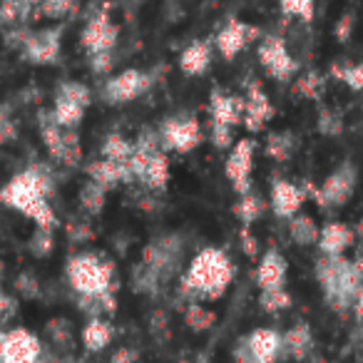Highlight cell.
I'll return each instance as SVG.
<instances>
[{
	"instance_id": "cell-19",
	"label": "cell",
	"mask_w": 363,
	"mask_h": 363,
	"mask_svg": "<svg viewBox=\"0 0 363 363\" xmlns=\"http://www.w3.org/2000/svg\"><path fill=\"white\" fill-rule=\"evenodd\" d=\"M286 274H289V264L284 259V254L277 247H269L267 252L259 257L257 264V286L259 291H267V289H284L286 284Z\"/></svg>"
},
{
	"instance_id": "cell-23",
	"label": "cell",
	"mask_w": 363,
	"mask_h": 363,
	"mask_svg": "<svg viewBox=\"0 0 363 363\" xmlns=\"http://www.w3.org/2000/svg\"><path fill=\"white\" fill-rule=\"evenodd\" d=\"M179 70L187 77H199L212 65V43L209 40H194L179 52Z\"/></svg>"
},
{
	"instance_id": "cell-41",
	"label": "cell",
	"mask_w": 363,
	"mask_h": 363,
	"mask_svg": "<svg viewBox=\"0 0 363 363\" xmlns=\"http://www.w3.org/2000/svg\"><path fill=\"white\" fill-rule=\"evenodd\" d=\"M279 8L286 18H296L301 23H311L313 16H316L313 0H279Z\"/></svg>"
},
{
	"instance_id": "cell-6",
	"label": "cell",
	"mask_w": 363,
	"mask_h": 363,
	"mask_svg": "<svg viewBox=\"0 0 363 363\" xmlns=\"http://www.w3.org/2000/svg\"><path fill=\"white\" fill-rule=\"evenodd\" d=\"M160 135V145L164 152H177V155H189L204 142V130L199 120L189 112H179V115L164 117L157 130Z\"/></svg>"
},
{
	"instance_id": "cell-27",
	"label": "cell",
	"mask_w": 363,
	"mask_h": 363,
	"mask_svg": "<svg viewBox=\"0 0 363 363\" xmlns=\"http://www.w3.org/2000/svg\"><path fill=\"white\" fill-rule=\"evenodd\" d=\"M296 147H298V137L289 130L272 132L267 137V142H264V152L274 162H289L294 152H296Z\"/></svg>"
},
{
	"instance_id": "cell-24",
	"label": "cell",
	"mask_w": 363,
	"mask_h": 363,
	"mask_svg": "<svg viewBox=\"0 0 363 363\" xmlns=\"http://www.w3.org/2000/svg\"><path fill=\"white\" fill-rule=\"evenodd\" d=\"M115 338V326L107 318H87L85 326L80 328V343L87 353H100Z\"/></svg>"
},
{
	"instance_id": "cell-52",
	"label": "cell",
	"mask_w": 363,
	"mask_h": 363,
	"mask_svg": "<svg viewBox=\"0 0 363 363\" xmlns=\"http://www.w3.org/2000/svg\"><path fill=\"white\" fill-rule=\"evenodd\" d=\"M6 313H11V298L3 294V286H0V323H3Z\"/></svg>"
},
{
	"instance_id": "cell-1",
	"label": "cell",
	"mask_w": 363,
	"mask_h": 363,
	"mask_svg": "<svg viewBox=\"0 0 363 363\" xmlns=\"http://www.w3.org/2000/svg\"><path fill=\"white\" fill-rule=\"evenodd\" d=\"M184 247L187 242L177 232L152 239L142 249L140 262L132 267V291L142 296H160L179 277L182 264H184Z\"/></svg>"
},
{
	"instance_id": "cell-9",
	"label": "cell",
	"mask_w": 363,
	"mask_h": 363,
	"mask_svg": "<svg viewBox=\"0 0 363 363\" xmlns=\"http://www.w3.org/2000/svg\"><path fill=\"white\" fill-rule=\"evenodd\" d=\"M152 85H155V77L150 72L140 70V67H127V70L110 75L102 82L100 95L107 105H127V102L145 95Z\"/></svg>"
},
{
	"instance_id": "cell-49",
	"label": "cell",
	"mask_w": 363,
	"mask_h": 363,
	"mask_svg": "<svg viewBox=\"0 0 363 363\" xmlns=\"http://www.w3.org/2000/svg\"><path fill=\"white\" fill-rule=\"evenodd\" d=\"M137 358H140V351L132 346H120L115 353L110 356V361L107 363H137Z\"/></svg>"
},
{
	"instance_id": "cell-21",
	"label": "cell",
	"mask_w": 363,
	"mask_h": 363,
	"mask_svg": "<svg viewBox=\"0 0 363 363\" xmlns=\"http://www.w3.org/2000/svg\"><path fill=\"white\" fill-rule=\"evenodd\" d=\"M308 361L313 356V331L306 321H296L286 333H281V358Z\"/></svg>"
},
{
	"instance_id": "cell-28",
	"label": "cell",
	"mask_w": 363,
	"mask_h": 363,
	"mask_svg": "<svg viewBox=\"0 0 363 363\" xmlns=\"http://www.w3.org/2000/svg\"><path fill=\"white\" fill-rule=\"evenodd\" d=\"M38 16V0H0V23L23 26Z\"/></svg>"
},
{
	"instance_id": "cell-22",
	"label": "cell",
	"mask_w": 363,
	"mask_h": 363,
	"mask_svg": "<svg viewBox=\"0 0 363 363\" xmlns=\"http://www.w3.org/2000/svg\"><path fill=\"white\" fill-rule=\"evenodd\" d=\"M356 242V232L343 222H326L318 234V252L326 257H343L346 249Z\"/></svg>"
},
{
	"instance_id": "cell-20",
	"label": "cell",
	"mask_w": 363,
	"mask_h": 363,
	"mask_svg": "<svg viewBox=\"0 0 363 363\" xmlns=\"http://www.w3.org/2000/svg\"><path fill=\"white\" fill-rule=\"evenodd\" d=\"M85 174H87V179L97 182V184H102L105 189H117L120 184H135V179H132V174H130V167L120 164V162L105 160V157L87 162Z\"/></svg>"
},
{
	"instance_id": "cell-11",
	"label": "cell",
	"mask_w": 363,
	"mask_h": 363,
	"mask_svg": "<svg viewBox=\"0 0 363 363\" xmlns=\"http://www.w3.org/2000/svg\"><path fill=\"white\" fill-rule=\"evenodd\" d=\"M254 155H257V140L252 137H242L234 142L229 150L227 162H224V174L232 182V189L242 197V194L252 192V169H254Z\"/></svg>"
},
{
	"instance_id": "cell-50",
	"label": "cell",
	"mask_w": 363,
	"mask_h": 363,
	"mask_svg": "<svg viewBox=\"0 0 363 363\" xmlns=\"http://www.w3.org/2000/svg\"><path fill=\"white\" fill-rule=\"evenodd\" d=\"M152 336H157V338H162V336H167L169 333V321H167V316L162 311H157V313H152Z\"/></svg>"
},
{
	"instance_id": "cell-2",
	"label": "cell",
	"mask_w": 363,
	"mask_h": 363,
	"mask_svg": "<svg viewBox=\"0 0 363 363\" xmlns=\"http://www.w3.org/2000/svg\"><path fill=\"white\" fill-rule=\"evenodd\" d=\"M52 189H55V184H52V174L48 172V167L33 164L28 169L18 172V174H13L0 187V204L21 212L23 217L35 222V227L55 229L57 214L48 202Z\"/></svg>"
},
{
	"instance_id": "cell-30",
	"label": "cell",
	"mask_w": 363,
	"mask_h": 363,
	"mask_svg": "<svg viewBox=\"0 0 363 363\" xmlns=\"http://www.w3.org/2000/svg\"><path fill=\"white\" fill-rule=\"evenodd\" d=\"M85 110H87V107H82V105H77V102L55 95L52 107L48 112H50V117L60 127H65V130H77V127H80V122H82V117H85Z\"/></svg>"
},
{
	"instance_id": "cell-47",
	"label": "cell",
	"mask_w": 363,
	"mask_h": 363,
	"mask_svg": "<svg viewBox=\"0 0 363 363\" xmlns=\"http://www.w3.org/2000/svg\"><path fill=\"white\" fill-rule=\"evenodd\" d=\"M67 239L72 244H87L95 239V229H92L90 222H72L67 227Z\"/></svg>"
},
{
	"instance_id": "cell-18",
	"label": "cell",
	"mask_w": 363,
	"mask_h": 363,
	"mask_svg": "<svg viewBox=\"0 0 363 363\" xmlns=\"http://www.w3.org/2000/svg\"><path fill=\"white\" fill-rule=\"evenodd\" d=\"M207 110H209V122L237 127V125H242V120H244V97L229 95L222 87H212Z\"/></svg>"
},
{
	"instance_id": "cell-36",
	"label": "cell",
	"mask_w": 363,
	"mask_h": 363,
	"mask_svg": "<svg viewBox=\"0 0 363 363\" xmlns=\"http://www.w3.org/2000/svg\"><path fill=\"white\" fill-rule=\"evenodd\" d=\"M331 75L351 90H363V65L361 62H336L331 65Z\"/></svg>"
},
{
	"instance_id": "cell-53",
	"label": "cell",
	"mask_w": 363,
	"mask_h": 363,
	"mask_svg": "<svg viewBox=\"0 0 363 363\" xmlns=\"http://www.w3.org/2000/svg\"><path fill=\"white\" fill-rule=\"evenodd\" d=\"M353 316H356V321L363 326V294L356 298V303H353Z\"/></svg>"
},
{
	"instance_id": "cell-14",
	"label": "cell",
	"mask_w": 363,
	"mask_h": 363,
	"mask_svg": "<svg viewBox=\"0 0 363 363\" xmlns=\"http://www.w3.org/2000/svg\"><path fill=\"white\" fill-rule=\"evenodd\" d=\"M43 343L28 328H11L0 333V363H40Z\"/></svg>"
},
{
	"instance_id": "cell-4",
	"label": "cell",
	"mask_w": 363,
	"mask_h": 363,
	"mask_svg": "<svg viewBox=\"0 0 363 363\" xmlns=\"http://www.w3.org/2000/svg\"><path fill=\"white\" fill-rule=\"evenodd\" d=\"M316 279L326 303L333 311L353 308L356 298L363 294V264L346 257H326L316 262Z\"/></svg>"
},
{
	"instance_id": "cell-43",
	"label": "cell",
	"mask_w": 363,
	"mask_h": 363,
	"mask_svg": "<svg viewBox=\"0 0 363 363\" xmlns=\"http://www.w3.org/2000/svg\"><path fill=\"white\" fill-rule=\"evenodd\" d=\"M18 140V122L13 117L11 107L0 105V145H11Z\"/></svg>"
},
{
	"instance_id": "cell-7",
	"label": "cell",
	"mask_w": 363,
	"mask_h": 363,
	"mask_svg": "<svg viewBox=\"0 0 363 363\" xmlns=\"http://www.w3.org/2000/svg\"><path fill=\"white\" fill-rule=\"evenodd\" d=\"M234 363H277L281 358V333L259 326L242 336L232 348Z\"/></svg>"
},
{
	"instance_id": "cell-15",
	"label": "cell",
	"mask_w": 363,
	"mask_h": 363,
	"mask_svg": "<svg viewBox=\"0 0 363 363\" xmlns=\"http://www.w3.org/2000/svg\"><path fill=\"white\" fill-rule=\"evenodd\" d=\"M262 38V30L257 26H249L244 21H229L224 23V28L217 33V40H214V48L217 52L224 57V60H234L239 52H244L249 48V43L259 40Z\"/></svg>"
},
{
	"instance_id": "cell-13",
	"label": "cell",
	"mask_w": 363,
	"mask_h": 363,
	"mask_svg": "<svg viewBox=\"0 0 363 363\" xmlns=\"http://www.w3.org/2000/svg\"><path fill=\"white\" fill-rule=\"evenodd\" d=\"M62 50V28H40V30H28L26 40L21 45L23 60L30 65H52L57 62Z\"/></svg>"
},
{
	"instance_id": "cell-35",
	"label": "cell",
	"mask_w": 363,
	"mask_h": 363,
	"mask_svg": "<svg viewBox=\"0 0 363 363\" xmlns=\"http://www.w3.org/2000/svg\"><path fill=\"white\" fill-rule=\"evenodd\" d=\"M77 11V0H38V21H65Z\"/></svg>"
},
{
	"instance_id": "cell-46",
	"label": "cell",
	"mask_w": 363,
	"mask_h": 363,
	"mask_svg": "<svg viewBox=\"0 0 363 363\" xmlns=\"http://www.w3.org/2000/svg\"><path fill=\"white\" fill-rule=\"evenodd\" d=\"M87 62H90V72L97 77H105L112 72L115 67V52H95V55H87Z\"/></svg>"
},
{
	"instance_id": "cell-12",
	"label": "cell",
	"mask_w": 363,
	"mask_h": 363,
	"mask_svg": "<svg viewBox=\"0 0 363 363\" xmlns=\"http://www.w3.org/2000/svg\"><path fill=\"white\" fill-rule=\"evenodd\" d=\"M117 43H120V26L112 23L107 8L97 11L92 18H87V23L80 30V48L87 55L95 52H115Z\"/></svg>"
},
{
	"instance_id": "cell-17",
	"label": "cell",
	"mask_w": 363,
	"mask_h": 363,
	"mask_svg": "<svg viewBox=\"0 0 363 363\" xmlns=\"http://www.w3.org/2000/svg\"><path fill=\"white\" fill-rule=\"evenodd\" d=\"M303 202H306V192L298 184L289 179H274L272 189H269V204H272L274 214L279 219H291L301 212Z\"/></svg>"
},
{
	"instance_id": "cell-37",
	"label": "cell",
	"mask_w": 363,
	"mask_h": 363,
	"mask_svg": "<svg viewBox=\"0 0 363 363\" xmlns=\"http://www.w3.org/2000/svg\"><path fill=\"white\" fill-rule=\"evenodd\" d=\"M291 306V294L284 289H267V291H259V308L267 313H281Z\"/></svg>"
},
{
	"instance_id": "cell-25",
	"label": "cell",
	"mask_w": 363,
	"mask_h": 363,
	"mask_svg": "<svg viewBox=\"0 0 363 363\" xmlns=\"http://www.w3.org/2000/svg\"><path fill=\"white\" fill-rule=\"evenodd\" d=\"M38 127H40V140H43V145H45L50 160L62 164V157H65V127L57 125L50 117V112H40Z\"/></svg>"
},
{
	"instance_id": "cell-16",
	"label": "cell",
	"mask_w": 363,
	"mask_h": 363,
	"mask_svg": "<svg viewBox=\"0 0 363 363\" xmlns=\"http://www.w3.org/2000/svg\"><path fill=\"white\" fill-rule=\"evenodd\" d=\"M274 115H277V107H274V102L269 100V95L264 92V87L257 85V82H252L249 90H247V97H244L242 125L247 127V132L257 135V132H262L264 127H267V122L274 120Z\"/></svg>"
},
{
	"instance_id": "cell-32",
	"label": "cell",
	"mask_w": 363,
	"mask_h": 363,
	"mask_svg": "<svg viewBox=\"0 0 363 363\" xmlns=\"http://www.w3.org/2000/svg\"><path fill=\"white\" fill-rule=\"evenodd\" d=\"M135 155V142L130 137H125L122 132H110L102 142V150H100V157L105 160H112V162H120V164H127Z\"/></svg>"
},
{
	"instance_id": "cell-8",
	"label": "cell",
	"mask_w": 363,
	"mask_h": 363,
	"mask_svg": "<svg viewBox=\"0 0 363 363\" xmlns=\"http://www.w3.org/2000/svg\"><path fill=\"white\" fill-rule=\"evenodd\" d=\"M358 184V167L351 160H343L326 179L321 182V187L313 192L318 207L326 209H341L348 204V199L353 197Z\"/></svg>"
},
{
	"instance_id": "cell-38",
	"label": "cell",
	"mask_w": 363,
	"mask_h": 363,
	"mask_svg": "<svg viewBox=\"0 0 363 363\" xmlns=\"http://www.w3.org/2000/svg\"><path fill=\"white\" fill-rule=\"evenodd\" d=\"M52 232L55 229H45V227H35V232L28 239V252H30L33 259H48L55 249V242H52Z\"/></svg>"
},
{
	"instance_id": "cell-44",
	"label": "cell",
	"mask_w": 363,
	"mask_h": 363,
	"mask_svg": "<svg viewBox=\"0 0 363 363\" xmlns=\"http://www.w3.org/2000/svg\"><path fill=\"white\" fill-rule=\"evenodd\" d=\"M209 140L217 150H232L234 147V127L219 125V122H209Z\"/></svg>"
},
{
	"instance_id": "cell-48",
	"label": "cell",
	"mask_w": 363,
	"mask_h": 363,
	"mask_svg": "<svg viewBox=\"0 0 363 363\" xmlns=\"http://www.w3.org/2000/svg\"><path fill=\"white\" fill-rule=\"evenodd\" d=\"M239 244H242V252L247 254L249 259L259 257V242H257V237L249 232V227H242V232H239Z\"/></svg>"
},
{
	"instance_id": "cell-31",
	"label": "cell",
	"mask_w": 363,
	"mask_h": 363,
	"mask_svg": "<svg viewBox=\"0 0 363 363\" xmlns=\"http://www.w3.org/2000/svg\"><path fill=\"white\" fill-rule=\"evenodd\" d=\"M182 318L187 323L189 331L194 333H204L214 326L217 321V313L212 308H207L202 301H189V303H182Z\"/></svg>"
},
{
	"instance_id": "cell-34",
	"label": "cell",
	"mask_w": 363,
	"mask_h": 363,
	"mask_svg": "<svg viewBox=\"0 0 363 363\" xmlns=\"http://www.w3.org/2000/svg\"><path fill=\"white\" fill-rule=\"evenodd\" d=\"M45 338L52 343V346L57 348H72V343H75V328H72V321H67V318H50V321L45 323Z\"/></svg>"
},
{
	"instance_id": "cell-5",
	"label": "cell",
	"mask_w": 363,
	"mask_h": 363,
	"mask_svg": "<svg viewBox=\"0 0 363 363\" xmlns=\"http://www.w3.org/2000/svg\"><path fill=\"white\" fill-rule=\"evenodd\" d=\"M65 279L77 296L115 294V264L100 252L72 254L65 262Z\"/></svg>"
},
{
	"instance_id": "cell-33",
	"label": "cell",
	"mask_w": 363,
	"mask_h": 363,
	"mask_svg": "<svg viewBox=\"0 0 363 363\" xmlns=\"http://www.w3.org/2000/svg\"><path fill=\"white\" fill-rule=\"evenodd\" d=\"M232 212H234V217L244 224V227H252V224L257 222V219H262V214L267 212V202H264V199L252 189V192H247V194L239 197V202L234 204Z\"/></svg>"
},
{
	"instance_id": "cell-3",
	"label": "cell",
	"mask_w": 363,
	"mask_h": 363,
	"mask_svg": "<svg viewBox=\"0 0 363 363\" xmlns=\"http://www.w3.org/2000/svg\"><path fill=\"white\" fill-rule=\"evenodd\" d=\"M234 281V262L224 249L204 247L179 277V301H219Z\"/></svg>"
},
{
	"instance_id": "cell-40",
	"label": "cell",
	"mask_w": 363,
	"mask_h": 363,
	"mask_svg": "<svg viewBox=\"0 0 363 363\" xmlns=\"http://www.w3.org/2000/svg\"><path fill=\"white\" fill-rule=\"evenodd\" d=\"M55 95L57 97H65V100L77 102V105H82V107H90L92 105L90 87L82 85V82H77V80H62L60 85H57Z\"/></svg>"
},
{
	"instance_id": "cell-45",
	"label": "cell",
	"mask_w": 363,
	"mask_h": 363,
	"mask_svg": "<svg viewBox=\"0 0 363 363\" xmlns=\"http://www.w3.org/2000/svg\"><path fill=\"white\" fill-rule=\"evenodd\" d=\"M343 130V122H341V115H338L336 110H321L318 112V132L326 137H336L341 135Z\"/></svg>"
},
{
	"instance_id": "cell-29",
	"label": "cell",
	"mask_w": 363,
	"mask_h": 363,
	"mask_svg": "<svg viewBox=\"0 0 363 363\" xmlns=\"http://www.w3.org/2000/svg\"><path fill=\"white\" fill-rule=\"evenodd\" d=\"M318 234H321V227L313 222V217L298 212L296 217L289 219V237L296 247H313L318 244Z\"/></svg>"
},
{
	"instance_id": "cell-10",
	"label": "cell",
	"mask_w": 363,
	"mask_h": 363,
	"mask_svg": "<svg viewBox=\"0 0 363 363\" xmlns=\"http://www.w3.org/2000/svg\"><path fill=\"white\" fill-rule=\"evenodd\" d=\"M257 57H259V65L264 67V72L277 82H289L298 70V62L294 60L284 38L279 35H264L259 40Z\"/></svg>"
},
{
	"instance_id": "cell-39",
	"label": "cell",
	"mask_w": 363,
	"mask_h": 363,
	"mask_svg": "<svg viewBox=\"0 0 363 363\" xmlns=\"http://www.w3.org/2000/svg\"><path fill=\"white\" fill-rule=\"evenodd\" d=\"M323 90H326V80L318 72H306V75L294 82V95L306 97V100H318L323 95Z\"/></svg>"
},
{
	"instance_id": "cell-26",
	"label": "cell",
	"mask_w": 363,
	"mask_h": 363,
	"mask_svg": "<svg viewBox=\"0 0 363 363\" xmlns=\"http://www.w3.org/2000/svg\"><path fill=\"white\" fill-rule=\"evenodd\" d=\"M107 192L102 184L92 179H85L82 182L80 192H77V202H80V209L87 214V217H100L105 212V204H107Z\"/></svg>"
},
{
	"instance_id": "cell-51",
	"label": "cell",
	"mask_w": 363,
	"mask_h": 363,
	"mask_svg": "<svg viewBox=\"0 0 363 363\" xmlns=\"http://www.w3.org/2000/svg\"><path fill=\"white\" fill-rule=\"evenodd\" d=\"M351 28H353V16H343L336 26V38L338 40H346L351 35Z\"/></svg>"
},
{
	"instance_id": "cell-42",
	"label": "cell",
	"mask_w": 363,
	"mask_h": 363,
	"mask_svg": "<svg viewBox=\"0 0 363 363\" xmlns=\"http://www.w3.org/2000/svg\"><path fill=\"white\" fill-rule=\"evenodd\" d=\"M16 291H18V296L26 298V301H35V298H40V294H43L40 279H38L33 272H21L16 277Z\"/></svg>"
}]
</instances>
